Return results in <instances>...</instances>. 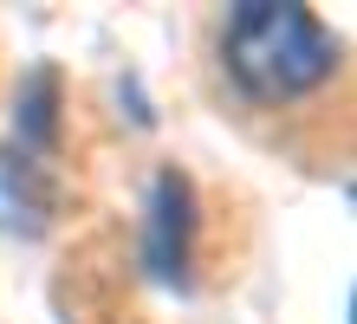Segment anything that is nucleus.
Returning a JSON list of instances; mask_svg holds the SVG:
<instances>
[{
	"mask_svg": "<svg viewBox=\"0 0 357 324\" xmlns=\"http://www.w3.org/2000/svg\"><path fill=\"white\" fill-rule=\"evenodd\" d=\"M221 72L254 111H299L344 78V46L312 7L247 0L221 20Z\"/></svg>",
	"mask_w": 357,
	"mask_h": 324,
	"instance_id": "obj_1",
	"label": "nucleus"
},
{
	"mask_svg": "<svg viewBox=\"0 0 357 324\" xmlns=\"http://www.w3.org/2000/svg\"><path fill=\"white\" fill-rule=\"evenodd\" d=\"M188 253H195V188L182 169H156L150 182V221H143V259L156 279L182 286L188 279Z\"/></svg>",
	"mask_w": 357,
	"mask_h": 324,
	"instance_id": "obj_2",
	"label": "nucleus"
},
{
	"mask_svg": "<svg viewBox=\"0 0 357 324\" xmlns=\"http://www.w3.org/2000/svg\"><path fill=\"white\" fill-rule=\"evenodd\" d=\"M52 176L33 162V149L20 143H0V233H13V240H33V233L52 227Z\"/></svg>",
	"mask_w": 357,
	"mask_h": 324,
	"instance_id": "obj_3",
	"label": "nucleus"
}]
</instances>
